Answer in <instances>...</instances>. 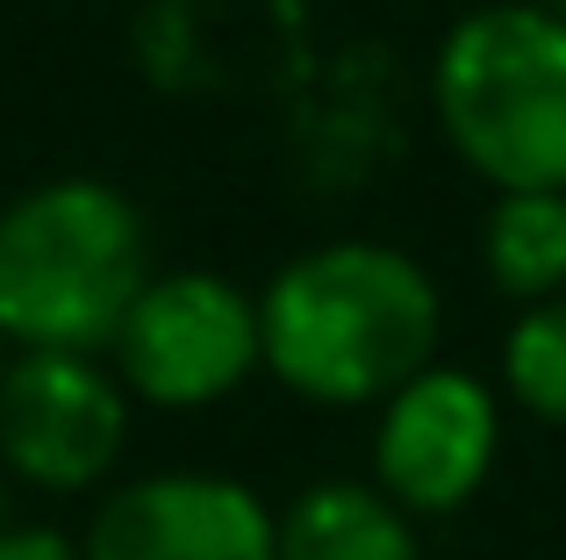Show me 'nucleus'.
<instances>
[{
	"mask_svg": "<svg viewBox=\"0 0 566 560\" xmlns=\"http://www.w3.org/2000/svg\"><path fill=\"white\" fill-rule=\"evenodd\" d=\"M438 280L374 238L316 245L259 294L265 374L316 409H380L423 366H438Z\"/></svg>",
	"mask_w": 566,
	"mask_h": 560,
	"instance_id": "nucleus-1",
	"label": "nucleus"
},
{
	"mask_svg": "<svg viewBox=\"0 0 566 560\" xmlns=\"http://www.w3.org/2000/svg\"><path fill=\"white\" fill-rule=\"evenodd\" d=\"M151 288V230L108 180H43L0 209V338L14 352H108Z\"/></svg>",
	"mask_w": 566,
	"mask_h": 560,
	"instance_id": "nucleus-2",
	"label": "nucleus"
},
{
	"mask_svg": "<svg viewBox=\"0 0 566 560\" xmlns=\"http://www.w3.org/2000/svg\"><path fill=\"white\" fill-rule=\"evenodd\" d=\"M444 144L502 195H566V22L538 0H488L430 58Z\"/></svg>",
	"mask_w": 566,
	"mask_h": 560,
	"instance_id": "nucleus-3",
	"label": "nucleus"
},
{
	"mask_svg": "<svg viewBox=\"0 0 566 560\" xmlns=\"http://www.w3.org/2000/svg\"><path fill=\"white\" fill-rule=\"evenodd\" d=\"M108 352L129 403L208 409L265 366L259 294H244L222 273H151Z\"/></svg>",
	"mask_w": 566,
	"mask_h": 560,
	"instance_id": "nucleus-4",
	"label": "nucleus"
},
{
	"mask_svg": "<svg viewBox=\"0 0 566 560\" xmlns=\"http://www.w3.org/2000/svg\"><path fill=\"white\" fill-rule=\"evenodd\" d=\"M129 453V388L86 352H14L0 374V475L36 496H86Z\"/></svg>",
	"mask_w": 566,
	"mask_h": 560,
	"instance_id": "nucleus-5",
	"label": "nucleus"
},
{
	"mask_svg": "<svg viewBox=\"0 0 566 560\" xmlns=\"http://www.w3.org/2000/svg\"><path fill=\"white\" fill-rule=\"evenodd\" d=\"M502 460V395L467 366H423L374 417V489L416 525L459 518Z\"/></svg>",
	"mask_w": 566,
	"mask_h": 560,
	"instance_id": "nucleus-6",
	"label": "nucleus"
},
{
	"mask_svg": "<svg viewBox=\"0 0 566 560\" xmlns=\"http://www.w3.org/2000/svg\"><path fill=\"white\" fill-rule=\"evenodd\" d=\"M86 560H280V510L251 481L166 467L115 481L80 532Z\"/></svg>",
	"mask_w": 566,
	"mask_h": 560,
	"instance_id": "nucleus-7",
	"label": "nucleus"
},
{
	"mask_svg": "<svg viewBox=\"0 0 566 560\" xmlns=\"http://www.w3.org/2000/svg\"><path fill=\"white\" fill-rule=\"evenodd\" d=\"M280 560H423V532L374 481H308L280 504Z\"/></svg>",
	"mask_w": 566,
	"mask_h": 560,
	"instance_id": "nucleus-8",
	"label": "nucleus"
},
{
	"mask_svg": "<svg viewBox=\"0 0 566 560\" xmlns=\"http://www.w3.org/2000/svg\"><path fill=\"white\" fill-rule=\"evenodd\" d=\"M481 267L524 309L566 294V195H495L481 224Z\"/></svg>",
	"mask_w": 566,
	"mask_h": 560,
	"instance_id": "nucleus-9",
	"label": "nucleus"
},
{
	"mask_svg": "<svg viewBox=\"0 0 566 560\" xmlns=\"http://www.w3.org/2000/svg\"><path fill=\"white\" fill-rule=\"evenodd\" d=\"M502 395L524 417L566 432V294L531 302L502 338Z\"/></svg>",
	"mask_w": 566,
	"mask_h": 560,
	"instance_id": "nucleus-10",
	"label": "nucleus"
},
{
	"mask_svg": "<svg viewBox=\"0 0 566 560\" xmlns=\"http://www.w3.org/2000/svg\"><path fill=\"white\" fill-rule=\"evenodd\" d=\"M0 560H86L80 539L57 532V525H8L0 532Z\"/></svg>",
	"mask_w": 566,
	"mask_h": 560,
	"instance_id": "nucleus-11",
	"label": "nucleus"
},
{
	"mask_svg": "<svg viewBox=\"0 0 566 560\" xmlns=\"http://www.w3.org/2000/svg\"><path fill=\"white\" fill-rule=\"evenodd\" d=\"M8 525H14V518H8V475H0V532H8Z\"/></svg>",
	"mask_w": 566,
	"mask_h": 560,
	"instance_id": "nucleus-12",
	"label": "nucleus"
},
{
	"mask_svg": "<svg viewBox=\"0 0 566 560\" xmlns=\"http://www.w3.org/2000/svg\"><path fill=\"white\" fill-rule=\"evenodd\" d=\"M8 360H14V345H8V338H0V374H8Z\"/></svg>",
	"mask_w": 566,
	"mask_h": 560,
	"instance_id": "nucleus-13",
	"label": "nucleus"
},
{
	"mask_svg": "<svg viewBox=\"0 0 566 560\" xmlns=\"http://www.w3.org/2000/svg\"><path fill=\"white\" fill-rule=\"evenodd\" d=\"M538 8H553V14H559V22H566V0H538Z\"/></svg>",
	"mask_w": 566,
	"mask_h": 560,
	"instance_id": "nucleus-14",
	"label": "nucleus"
}]
</instances>
